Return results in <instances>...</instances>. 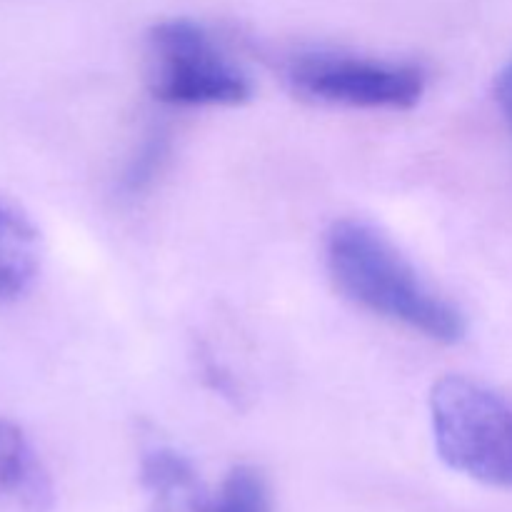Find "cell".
<instances>
[{
	"mask_svg": "<svg viewBox=\"0 0 512 512\" xmlns=\"http://www.w3.org/2000/svg\"><path fill=\"white\" fill-rule=\"evenodd\" d=\"M325 258L353 303L423 338L455 345L465 338L463 313L435 293L400 250L363 220H338L325 238Z\"/></svg>",
	"mask_w": 512,
	"mask_h": 512,
	"instance_id": "obj_1",
	"label": "cell"
},
{
	"mask_svg": "<svg viewBox=\"0 0 512 512\" xmlns=\"http://www.w3.org/2000/svg\"><path fill=\"white\" fill-rule=\"evenodd\" d=\"M435 450L448 468L478 483L512 488V403L460 375L430 393Z\"/></svg>",
	"mask_w": 512,
	"mask_h": 512,
	"instance_id": "obj_2",
	"label": "cell"
},
{
	"mask_svg": "<svg viewBox=\"0 0 512 512\" xmlns=\"http://www.w3.org/2000/svg\"><path fill=\"white\" fill-rule=\"evenodd\" d=\"M148 83L168 105H240L250 80L203 25L185 18L163 20L148 35Z\"/></svg>",
	"mask_w": 512,
	"mask_h": 512,
	"instance_id": "obj_3",
	"label": "cell"
},
{
	"mask_svg": "<svg viewBox=\"0 0 512 512\" xmlns=\"http://www.w3.org/2000/svg\"><path fill=\"white\" fill-rule=\"evenodd\" d=\"M288 78L308 98L363 110H410L425 93L418 65L328 50L300 53L288 65Z\"/></svg>",
	"mask_w": 512,
	"mask_h": 512,
	"instance_id": "obj_4",
	"label": "cell"
},
{
	"mask_svg": "<svg viewBox=\"0 0 512 512\" xmlns=\"http://www.w3.org/2000/svg\"><path fill=\"white\" fill-rule=\"evenodd\" d=\"M53 503V480L38 450L13 420L0 418V505L18 512H48Z\"/></svg>",
	"mask_w": 512,
	"mask_h": 512,
	"instance_id": "obj_5",
	"label": "cell"
},
{
	"mask_svg": "<svg viewBox=\"0 0 512 512\" xmlns=\"http://www.w3.org/2000/svg\"><path fill=\"white\" fill-rule=\"evenodd\" d=\"M40 268V235L28 215L0 195V303L20 298Z\"/></svg>",
	"mask_w": 512,
	"mask_h": 512,
	"instance_id": "obj_6",
	"label": "cell"
},
{
	"mask_svg": "<svg viewBox=\"0 0 512 512\" xmlns=\"http://www.w3.org/2000/svg\"><path fill=\"white\" fill-rule=\"evenodd\" d=\"M183 512H273L268 483L255 468L240 465L228 473L218 495H198L190 503L178 505Z\"/></svg>",
	"mask_w": 512,
	"mask_h": 512,
	"instance_id": "obj_7",
	"label": "cell"
},
{
	"mask_svg": "<svg viewBox=\"0 0 512 512\" xmlns=\"http://www.w3.org/2000/svg\"><path fill=\"white\" fill-rule=\"evenodd\" d=\"M143 483L163 505H183L200 493V480L190 460L175 450H150L143 460Z\"/></svg>",
	"mask_w": 512,
	"mask_h": 512,
	"instance_id": "obj_8",
	"label": "cell"
},
{
	"mask_svg": "<svg viewBox=\"0 0 512 512\" xmlns=\"http://www.w3.org/2000/svg\"><path fill=\"white\" fill-rule=\"evenodd\" d=\"M163 153H165V145L158 143V140H153V143H148V148H145V153L140 155L138 160H135V165L130 168L128 173V188L138 190L140 185H145V180H150L155 175V170L160 168V160H163Z\"/></svg>",
	"mask_w": 512,
	"mask_h": 512,
	"instance_id": "obj_9",
	"label": "cell"
},
{
	"mask_svg": "<svg viewBox=\"0 0 512 512\" xmlns=\"http://www.w3.org/2000/svg\"><path fill=\"white\" fill-rule=\"evenodd\" d=\"M495 100H498L505 123L512 130V58L503 65V70L495 78Z\"/></svg>",
	"mask_w": 512,
	"mask_h": 512,
	"instance_id": "obj_10",
	"label": "cell"
}]
</instances>
